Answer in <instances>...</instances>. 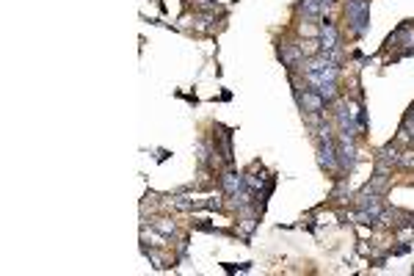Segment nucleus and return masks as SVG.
Here are the masks:
<instances>
[{"mask_svg": "<svg viewBox=\"0 0 414 276\" xmlns=\"http://www.w3.org/2000/svg\"><path fill=\"white\" fill-rule=\"evenodd\" d=\"M240 185H243V179H240L238 174H226V177H224V191L226 193H238Z\"/></svg>", "mask_w": 414, "mask_h": 276, "instance_id": "f257e3e1", "label": "nucleus"}]
</instances>
